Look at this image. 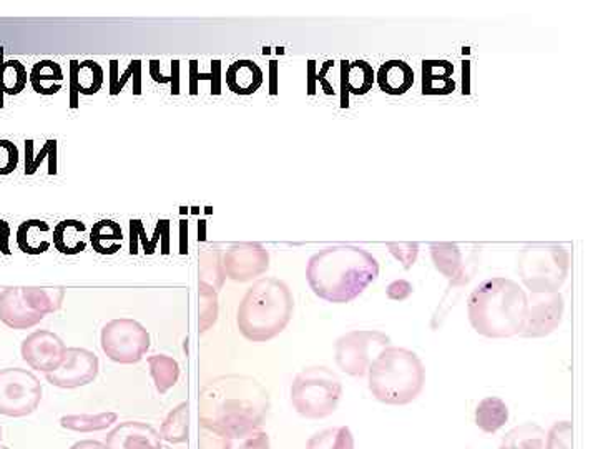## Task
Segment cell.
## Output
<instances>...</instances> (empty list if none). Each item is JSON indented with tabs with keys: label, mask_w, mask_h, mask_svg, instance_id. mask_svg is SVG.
Listing matches in <instances>:
<instances>
[{
	"label": "cell",
	"mask_w": 598,
	"mask_h": 449,
	"mask_svg": "<svg viewBox=\"0 0 598 449\" xmlns=\"http://www.w3.org/2000/svg\"><path fill=\"white\" fill-rule=\"evenodd\" d=\"M270 408L267 388L248 375H221L207 381L198 393L200 427L230 440L258 433Z\"/></svg>",
	"instance_id": "1"
},
{
	"label": "cell",
	"mask_w": 598,
	"mask_h": 449,
	"mask_svg": "<svg viewBox=\"0 0 598 449\" xmlns=\"http://www.w3.org/2000/svg\"><path fill=\"white\" fill-rule=\"evenodd\" d=\"M379 277V263L356 245H332L309 258L306 280L312 293L328 303H349Z\"/></svg>",
	"instance_id": "2"
},
{
	"label": "cell",
	"mask_w": 598,
	"mask_h": 449,
	"mask_svg": "<svg viewBox=\"0 0 598 449\" xmlns=\"http://www.w3.org/2000/svg\"><path fill=\"white\" fill-rule=\"evenodd\" d=\"M527 308L526 290L502 277L482 281L467 300V315L474 330L494 340L522 333Z\"/></svg>",
	"instance_id": "3"
},
{
	"label": "cell",
	"mask_w": 598,
	"mask_h": 449,
	"mask_svg": "<svg viewBox=\"0 0 598 449\" xmlns=\"http://www.w3.org/2000/svg\"><path fill=\"white\" fill-rule=\"evenodd\" d=\"M293 311L290 287L278 278H260L248 288L238 307V330L248 341L267 343L287 330Z\"/></svg>",
	"instance_id": "4"
},
{
	"label": "cell",
	"mask_w": 598,
	"mask_h": 449,
	"mask_svg": "<svg viewBox=\"0 0 598 449\" xmlns=\"http://www.w3.org/2000/svg\"><path fill=\"white\" fill-rule=\"evenodd\" d=\"M425 383V363L408 348H385L369 365V391L379 403L406 407L418 400Z\"/></svg>",
	"instance_id": "5"
},
{
	"label": "cell",
	"mask_w": 598,
	"mask_h": 449,
	"mask_svg": "<svg viewBox=\"0 0 598 449\" xmlns=\"http://www.w3.org/2000/svg\"><path fill=\"white\" fill-rule=\"evenodd\" d=\"M291 405L306 420H325L338 410L342 383L328 367L302 368L291 385Z\"/></svg>",
	"instance_id": "6"
},
{
	"label": "cell",
	"mask_w": 598,
	"mask_h": 449,
	"mask_svg": "<svg viewBox=\"0 0 598 449\" xmlns=\"http://www.w3.org/2000/svg\"><path fill=\"white\" fill-rule=\"evenodd\" d=\"M569 267V251L559 245L529 247L519 257L520 280L534 295L559 293Z\"/></svg>",
	"instance_id": "7"
},
{
	"label": "cell",
	"mask_w": 598,
	"mask_h": 449,
	"mask_svg": "<svg viewBox=\"0 0 598 449\" xmlns=\"http://www.w3.org/2000/svg\"><path fill=\"white\" fill-rule=\"evenodd\" d=\"M100 347L109 360L120 365H136L149 351L150 333L132 318H117L102 328Z\"/></svg>",
	"instance_id": "8"
},
{
	"label": "cell",
	"mask_w": 598,
	"mask_h": 449,
	"mask_svg": "<svg viewBox=\"0 0 598 449\" xmlns=\"http://www.w3.org/2000/svg\"><path fill=\"white\" fill-rule=\"evenodd\" d=\"M391 338L378 330H352L336 341V365L342 373L361 378L368 375L375 353L389 347Z\"/></svg>",
	"instance_id": "9"
},
{
	"label": "cell",
	"mask_w": 598,
	"mask_h": 449,
	"mask_svg": "<svg viewBox=\"0 0 598 449\" xmlns=\"http://www.w3.org/2000/svg\"><path fill=\"white\" fill-rule=\"evenodd\" d=\"M42 401V385L32 371L23 368L0 370V415L23 418L32 415Z\"/></svg>",
	"instance_id": "10"
},
{
	"label": "cell",
	"mask_w": 598,
	"mask_h": 449,
	"mask_svg": "<svg viewBox=\"0 0 598 449\" xmlns=\"http://www.w3.org/2000/svg\"><path fill=\"white\" fill-rule=\"evenodd\" d=\"M100 361L93 351L86 348H67L62 365L46 378L50 385L63 390L87 387L99 377Z\"/></svg>",
	"instance_id": "11"
},
{
	"label": "cell",
	"mask_w": 598,
	"mask_h": 449,
	"mask_svg": "<svg viewBox=\"0 0 598 449\" xmlns=\"http://www.w3.org/2000/svg\"><path fill=\"white\" fill-rule=\"evenodd\" d=\"M221 261H223L225 275L230 280L247 283L267 273L270 268V253L261 243L243 241V243L231 245L225 251Z\"/></svg>",
	"instance_id": "12"
},
{
	"label": "cell",
	"mask_w": 598,
	"mask_h": 449,
	"mask_svg": "<svg viewBox=\"0 0 598 449\" xmlns=\"http://www.w3.org/2000/svg\"><path fill=\"white\" fill-rule=\"evenodd\" d=\"M564 297L560 293H540L534 295L529 300L527 308L526 323H524V338H544L559 328L562 323Z\"/></svg>",
	"instance_id": "13"
},
{
	"label": "cell",
	"mask_w": 598,
	"mask_h": 449,
	"mask_svg": "<svg viewBox=\"0 0 598 449\" xmlns=\"http://www.w3.org/2000/svg\"><path fill=\"white\" fill-rule=\"evenodd\" d=\"M66 351L62 338L49 330L33 331L22 341L20 348L23 361L32 370L43 371L46 375L52 373L62 365Z\"/></svg>",
	"instance_id": "14"
},
{
	"label": "cell",
	"mask_w": 598,
	"mask_h": 449,
	"mask_svg": "<svg viewBox=\"0 0 598 449\" xmlns=\"http://www.w3.org/2000/svg\"><path fill=\"white\" fill-rule=\"evenodd\" d=\"M107 449H161L160 433L142 421L117 425L106 441Z\"/></svg>",
	"instance_id": "15"
},
{
	"label": "cell",
	"mask_w": 598,
	"mask_h": 449,
	"mask_svg": "<svg viewBox=\"0 0 598 449\" xmlns=\"http://www.w3.org/2000/svg\"><path fill=\"white\" fill-rule=\"evenodd\" d=\"M43 320V315L33 311L23 300L19 287L6 288L0 293V321L12 330H29Z\"/></svg>",
	"instance_id": "16"
},
{
	"label": "cell",
	"mask_w": 598,
	"mask_h": 449,
	"mask_svg": "<svg viewBox=\"0 0 598 449\" xmlns=\"http://www.w3.org/2000/svg\"><path fill=\"white\" fill-rule=\"evenodd\" d=\"M227 87L237 96H253L265 82L263 70L253 60H237L227 69Z\"/></svg>",
	"instance_id": "17"
},
{
	"label": "cell",
	"mask_w": 598,
	"mask_h": 449,
	"mask_svg": "<svg viewBox=\"0 0 598 449\" xmlns=\"http://www.w3.org/2000/svg\"><path fill=\"white\" fill-rule=\"evenodd\" d=\"M372 83H375V70H372L371 63L365 62V60H356V62L342 60V109L348 107V99H346L348 92L352 93V96H366L372 89Z\"/></svg>",
	"instance_id": "18"
},
{
	"label": "cell",
	"mask_w": 598,
	"mask_h": 449,
	"mask_svg": "<svg viewBox=\"0 0 598 449\" xmlns=\"http://www.w3.org/2000/svg\"><path fill=\"white\" fill-rule=\"evenodd\" d=\"M454 90H456L454 66L449 60L422 62V93L425 96H449Z\"/></svg>",
	"instance_id": "19"
},
{
	"label": "cell",
	"mask_w": 598,
	"mask_h": 449,
	"mask_svg": "<svg viewBox=\"0 0 598 449\" xmlns=\"http://www.w3.org/2000/svg\"><path fill=\"white\" fill-rule=\"evenodd\" d=\"M378 83L388 96H402L415 83V70L405 60H388L379 67Z\"/></svg>",
	"instance_id": "20"
},
{
	"label": "cell",
	"mask_w": 598,
	"mask_h": 449,
	"mask_svg": "<svg viewBox=\"0 0 598 449\" xmlns=\"http://www.w3.org/2000/svg\"><path fill=\"white\" fill-rule=\"evenodd\" d=\"M431 257L436 270L445 275L452 285L466 283L462 255L456 243H432Z\"/></svg>",
	"instance_id": "21"
},
{
	"label": "cell",
	"mask_w": 598,
	"mask_h": 449,
	"mask_svg": "<svg viewBox=\"0 0 598 449\" xmlns=\"http://www.w3.org/2000/svg\"><path fill=\"white\" fill-rule=\"evenodd\" d=\"M509 417V407H507L506 401L497 397H487L477 405L474 420H476V427L480 431L487 435H494L500 428L506 427Z\"/></svg>",
	"instance_id": "22"
},
{
	"label": "cell",
	"mask_w": 598,
	"mask_h": 449,
	"mask_svg": "<svg viewBox=\"0 0 598 449\" xmlns=\"http://www.w3.org/2000/svg\"><path fill=\"white\" fill-rule=\"evenodd\" d=\"M52 228L42 220H27L17 228V245L27 255L46 253L52 240H50Z\"/></svg>",
	"instance_id": "23"
},
{
	"label": "cell",
	"mask_w": 598,
	"mask_h": 449,
	"mask_svg": "<svg viewBox=\"0 0 598 449\" xmlns=\"http://www.w3.org/2000/svg\"><path fill=\"white\" fill-rule=\"evenodd\" d=\"M86 223L80 220H63L53 228L52 243L63 255H79L87 248Z\"/></svg>",
	"instance_id": "24"
},
{
	"label": "cell",
	"mask_w": 598,
	"mask_h": 449,
	"mask_svg": "<svg viewBox=\"0 0 598 449\" xmlns=\"http://www.w3.org/2000/svg\"><path fill=\"white\" fill-rule=\"evenodd\" d=\"M29 80L40 96H56L63 86L62 67L53 60H40L30 70Z\"/></svg>",
	"instance_id": "25"
},
{
	"label": "cell",
	"mask_w": 598,
	"mask_h": 449,
	"mask_svg": "<svg viewBox=\"0 0 598 449\" xmlns=\"http://www.w3.org/2000/svg\"><path fill=\"white\" fill-rule=\"evenodd\" d=\"M20 291H22L26 303L43 317L59 311L62 308L63 298H66V288L62 287H23L20 288Z\"/></svg>",
	"instance_id": "26"
},
{
	"label": "cell",
	"mask_w": 598,
	"mask_h": 449,
	"mask_svg": "<svg viewBox=\"0 0 598 449\" xmlns=\"http://www.w3.org/2000/svg\"><path fill=\"white\" fill-rule=\"evenodd\" d=\"M190 433V405L187 401L175 407L160 428L161 440L171 445L187 443Z\"/></svg>",
	"instance_id": "27"
},
{
	"label": "cell",
	"mask_w": 598,
	"mask_h": 449,
	"mask_svg": "<svg viewBox=\"0 0 598 449\" xmlns=\"http://www.w3.org/2000/svg\"><path fill=\"white\" fill-rule=\"evenodd\" d=\"M546 431L537 423H522L507 431L499 449H544Z\"/></svg>",
	"instance_id": "28"
},
{
	"label": "cell",
	"mask_w": 598,
	"mask_h": 449,
	"mask_svg": "<svg viewBox=\"0 0 598 449\" xmlns=\"http://www.w3.org/2000/svg\"><path fill=\"white\" fill-rule=\"evenodd\" d=\"M122 228L113 220H100L90 231V243L100 255H113L122 248Z\"/></svg>",
	"instance_id": "29"
},
{
	"label": "cell",
	"mask_w": 598,
	"mask_h": 449,
	"mask_svg": "<svg viewBox=\"0 0 598 449\" xmlns=\"http://www.w3.org/2000/svg\"><path fill=\"white\" fill-rule=\"evenodd\" d=\"M119 420V415L113 411L97 415H67L60 418V427L63 430L77 431V433H93L112 427Z\"/></svg>",
	"instance_id": "30"
},
{
	"label": "cell",
	"mask_w": 598,
	"mask_h": 449,
	"mask_svg": "<svg viewBox=\"0 0 598 449\" xmlns=\"http://www.w3.org/2000/svg\"><path fill=\"white\" fill-rule=\"evenodd\" d=\"M149 367L158 393L165 395L178 383L180 365L175 358L167 357V355H153V357H149Z\"/></svg>",
	"instance_id": "31"
},
{
	"label": "cell",
	"mask_w": 598,
	"mask_h": 449,
	"mask_svg": "<svg viewBox=\"0 0 598 449\" xmlns=\"http://www.w3.org/2000/svg\"><path fill=\"white\" fill-rule=\"evenodd\" d=\"M306 449H355V437L348 427L326 428L309 438Z\"/></svg>",
	"instance_id": "32"
},
{
	"label": "cell",
	"mask_w": 598,
	"mask_h": 449,
	"mask_svg": "<svg viewBox=\"0 0 598 449\" xmlns=\"http://www.w3.org/2000/svg\"><path fill=\"white\" fill-rule=\"evenodd\" d=\"M220 250H207L200 255V268H198V273H200V281L198 283L208 285V287L215 288V290H220L223 287L225 275L223 261H221Z\"/></svg>",
	"instance_id": "33"
},
{
	"label": "cell",
	"mask_w": 598,
	"mask_h": 449,
	"mask_svg": "<svg viewBox=\"0 0 598 449\" xmlns=\"http://www.w3.org/2000/svg\"><path fill=\"white\" fill-rule=\"evenodd\" d=\"M218 310V291L208 285L198 283V328L201 333L217 323Z\"/></svg>",
	"instance_id": "34"
},
{
	"label": "cell",
	"mask_w": 598,
	"mask_h": 449,
	"mask_svg": "<svg viewBox=\"0 0 598 449\" xmlns=\"http://www.w3.org/2000/svg\"><path fill=\"white\" fill-rule=\"evenodd\" d=\"M27 86V69L19 60L0 63V92L19 96Z\"/></svg>",
	"instance_id": "35"
},
{
	"label": "cell",
	"mask_w": 598,
	"mask_h": 449,
	"mask_svg": "<svg viewBox=\"0 0 598 449\" xmlns=\"http://www.w3.org/2000/svg\"><path fill=\"white\" fill-rule=\"evenodd\" d=\"M106 72L103 67L96 60H83L77 69V82H79L80 96H96L102 89Z\"/></svg>",
	"instance_id": "36"
},
{
	"label": "cell",
	"mask_w": 598,
	"mask_h": 449,
	"mask_svg": "<svg viewBox=\"0 0 598 449\" xmlns=\"http://www.w3.org/2000/svg\"><path fill=\"white\" fill-rule=\"evenodd\" d=\"M49 159V176H57V140L50 139L43 143L39 153H33V140L26 142V173L33 176L40 169V163Z\"/></svg>",
	"instance_id": "37"
},
{
	"label": "cell",
	"mask_w": 598,
	"mask_h": 449,
	"mask_svg": "<svg viewBox=\"0 0 598 449\" xmlns=\"http://www.w3.org/2000/svg\"><path fill=\"white\" fill-rule=\"evenodd\" d=\"M160 225L157 223V227H155L153 238L149 240V238H147L146 225H143L142 220H130V253H139V243L142 241L143 251H146L147 255H153L155 250H157V243L160 241Z\"/></svg>",
	"instance_id": "38"
},
{
	"label": "cell",
	"mask_w": 598,
	"mask_h": 449,
	"mask_svg": "<svg viewBox=\"0 0 598 449\" xmlns=\"http://www.w3.org/2000/svg\"><path fill=\"white\" fill-rule=\"evenodd\" d=\"M119 66V60H110V96L112 97L119 96V93L122 92L123 87H126L127 83H129L130 80L133 79V76H136L137 70L142 67V60H132V62L129 63V67H127V70L122 73V76H120Z\"/></svg>",
	"instance_id": "39"
},
{
	"label": "cell",
	"mask_w": 598,
	"mask_h": 449,
	"mask_svg": "<svg viewBox=\"0 0 598 449\" xmlns=\"http://www.w3.org/2000/svg\"><path fill=\"white\" fill-rule=\"evenodd\" d=\"M544 449H574V427L570 421H559L546 435Z\"/></svg>",
	"instance_id": "40"
},
{
	"label": "cell",
	"mask_w": 598,
	"mask_h": 449,
	"mask_svg": "<svg viewBox=\"0 0 598 449\" xmlns=\"http://www.w3.org/2000/svg\"><path fill=\"white\" fill-rule=\"evenodd\" d=\"M388 248L389 251L395 255L396 260L401 261L402 267H405L406 270L412 268V265H415L416 260H418V243H411V241L405 243V241H401V243H388Z\"/></svg>",
	"instance_id": "41"
},
{
	"label": "cell",
	"mask_w": 598,
	"mask_h": 449,
	"mask_svg": "<svg viewBox=\"0 0 598 449\" xmlns=\"http://www.w3.org/2000/svg\"><path fill=\"white\" fill-rule=\"evenodd\" d=\"M19 166V149L9 140H0V176H9Z\"/></svg>",
	"instance_id": "42"
},
{
	"label": "cell",
	"mask_w": 598,
	"mask_h": 449,
	"mask_svg": "<svg viewBox=\"0 0 598 449\" xmlns=\"http://www.w3.org/2000/svg\"><path fill=\"white\" fill-rule=\"evenodd\" d=\"M198 449H231V440L201 427L200 437H198Z\"/></svg>",
	"instance_id": "43"
},
{
	"label": "cell",
	"mask_w": 598,
	"mask_h": 449,
	"mask_svg": "<svg viewBox=\"0 0 598 449\" xmlns=\"http://www.w3.org/2000/svg\"><path fill=\"white\" fill-rule=\"evenodd\" d=\"M412 291H415V288H412V285L408 280H396L389 285L386 293H388L389 300L405 301L411 297Z\"/></svg>",
	"instance_id": "44"
},
{
	"label": "cell",
	"mask_w": 598,
	"mask_h": 449,
	"mask_svg": "<svg viewBox=\"0 0 598 449\" xmlns=\"http://www.w3.org/2000/svg\"><path fill=\"white\" fill-rule=\"evenodd\" d=\"M77 69H79V60H70V109H79L80 93L79 82H77Z\"/></svg>",
	"instance_id": "45"
},
{
	"label": "cell",
	"mask_w": 598,
	"mask_h": 449,
	"mask_svg": "<svg viewBox=\"0 0 598 449\" xmlns=\"http://www.w3.org/2000/svg\"><path fill=\"white\" fill-rule=\"evenodd\" d=\"M240 449H271L270 437L265 431H258V433L247 438Z\"/></svg>",
	"instance_id": "46"
},
{
	"label": "cell",
	"mask_w": 598,
	"mask_h": 449,
	"mask_svg": "<svg viewBox=\"0 0 598 449\" xmlns=\"http://www.w3.org/2000/svg\"><path fill=\"white\" fill-rule=\"evenodd\" d=\"M203 80H211V73H201L198 70V60H190V93L191 96H197L198 86Z\"/></svg>",
	"instance_id": "47"
},
{
	"label": "cell",
	"mask_w": 598,
	"mask_h": 449,
	"mask_svg": "<svg viewBox=\"0 0 598 449\" xmlns=\"http://www.w3.org/2000/svg\"><path fill=\"white\" fill-rule=\"evenodd\" d=\"M211 93L213 96H220L221 93V62L220 60H213L211 62Z\"/></svg>",
	"instance_id": "48"
},
{
	"label": "cell",
	"mask_w": 598,
	"mask_h": 449,
	"mask_svg": "<svg viewBox=\"0 0 598 449\" xmlns=\"http://www.w3.org/2000/svg\"><path fill=\"white\" fill-rule=\"evenodd\" d=\"M180 60H171V76H170V86H171V96H178L180 93Z\"/></svg>",
	"instance_id": "49"
},
{
	"label": "cell",
	"mask_w": 598,
	"mask_h": 449,
	"mask_svg": "<svg viewBox=\"0 0 598 449\" xmlns=\"http://www.w3.org/2000/svg\"><path fill=\"white\" fill-rule=\"evenodd\" d=\"M161 228V253H170V220H158Z\"/></svg>",
	"instance_id": "50"
},
{
	"label": "cell",
	"mask_w": 598,
	"mask_h": 449,
	"mask_svg": "<svg viewBox=\"0 0 598 449\" xmlns=\"http://www.w3.org/2000/svg\"><path fill=\"white\" fill-rule=\"evenodd\" d=\"M9 238H10V227L9 223L0 220V253L9 255Z\"/></svg>",
	"instance_id": "51"
},
{
	"label": "cell",
	"mask_w": 598,
	"mask_h": 449,
	"mask_svg": "<svg viewBox=\"0 0 598 449\" xmlns=\"http://www.w3.org/2000/svg\"><path fill=\"white\" fill-rule=\"evenodd\" d=\"M150 76L155 82L170 83V77H163L160 72V62L158 60H150Z\"/></svg>",
	"instance_id": "52"
},
{
	"label": "cell",
	"mask_w": 598,
	"mask_h": 449,
	"mask_svg": "<svg viewBox=\"0 0 598 449\" xmlns=\"http://www.w3.org/2000/svg\"><path fill=\"white\" fill-rule=\"evenodd\" d=\"M188 251V222L180 220V253L185 255Z\"/></svg>",
	"instance_id": "53"
},
{
	"label": "cell",
	"mask_w": 598,
	"mask_h": 449,
	"mask_svg": "<svg viewBox=\"0 0 598 449\" xmlns=\"http://www.w3.org/2000/svg\"><path fill=\"white\" fill-rule=\"evenodd\" d=\"M70 449H107V447L106 443H100L97 440H82Z\"/></svg>",
	"instance_id": "54"
},
{
	"label": "cell",
	"mask_w": 598,
	"mask_h": 449,
	"mask_svg": "<svg viewBox=\"0 0 598 449\" xmlns=\"http://www.w3.org/2000/svg\"><path fill=\"white\" fill-rule=\"evenodd\" d=\"M277 62H271V93L277 96Z\"/></svg>",
	"instance_id": "55"
},
{
	"label": "cell",
	"mask_w": 598,
	"mask_h": 449,
	"mask_svg": "<svg viewBox=\"0 0 598 449\" xmlns=\"http://www.w3.org/2000/svg\"><path fill=\"white\" fill-rule=\"evenodd\" d=\"M205 238H207V222L201 220V222L198 223V240L203 241Z\"/></svg>",
	"instance_id": "56"
},
{
	"label": "cell",
	"mask_w": 598,
	"mask_h": 449,
	"mask_svg": "<svg viewBox=\"0 0 598 449\" xmlns=\"http://www.w3.org/2000/svg\"><path fill=\"white\" fill-rule=\"evenodd\" d=\"M2 47H0V63H2ZM3 103H2V92H0V107H2Z\"/></svg>",
	"instance_id": "57"
},
{
	"label": "cell",
	"mask_w": 598,
	"mask_h": 449,
	"mask_svg": "<svg viewBox=\"0 0 598 449\" xmlns=\"http://www.w3.org/2000/svg\"><path fill=\"white\" fill-rule=\"evenodd\" d=\"M0 441H2V428H0Z\"/></svg>",
	"instance_id": "58"
},
{
	"label": "cell",
	"mask_w": 598,
	"mask_h": 449,
	"mask_svg": "<svg viewBox=\"0 0 598 449\" xmlns=\"http://www.w3.org/2000/svg\"><path fill=\"white\" fill-rule=\"evenodd\" d=\"M161 449H171V448H170V447H163V448H161Z\"/></svg>",
	"instance_id": "59"
},
{
	"label": "cell",
	"mask_w": 598,
	"mask_h": 449,
	"mask_svg": "<svg viewBox=\"0 0 598 449\" xmlns=\"http://www.w3.org/2000/svg\"><path fill=\"white\" fill-rule=\"evenodd\" d=\"M0 449H9V448H6V447H0Z\"/></svg>",
	"instance_id": "60"
}]
</instances>
